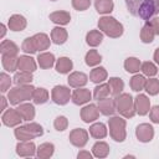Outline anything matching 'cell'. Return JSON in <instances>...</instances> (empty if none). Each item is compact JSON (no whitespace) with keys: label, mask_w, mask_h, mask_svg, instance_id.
<instances>
[{"label":"cell","mask_w":159,"mask_h":159,"mask_svg":"<svg viewBox=\"0 0 159 159\" xmlns=\"http://www.w3.org/2000/svg\"><path fill=\"white\" fill-rule=\"evenodd\" d=\"M128 11L142 20H150L159 14V0H125Z\"/></svg>","instance_id":"obj_1"},{"label":"cell","mask_w":159,"mask_h":159,"mask_svg":"<svg viewBox=\"0 0 159 159\" xmlns=\"http://www.w3.org/2000/svg\"><path fill=\"white\" fill-rule=\"evenodd\" d=\"M35 87L30 83V84H20L17 87L11 88L7 92V99L10 102V104L12 106H17L25 101H29L32 98Z\"/></svg>","instance_id":"obj_2"},{"label":"cell","mask_w":159,"mask_h":159,"mask_svg":"<svg viewBox=\"0 0 159 159\" xmlns=\"http://www.w3.org/2000/svg\"><path fill=\"white\" fill-rule=\"evenodd\" d=\"M98 29L112 39H117L123 34V25L112 16H102L98 20Z\"/></svg>","instance_id":"obj_3"},{"label":"cell","mask_w":159,"mask_h":159,"mask_svg":"<svg viewBox=\"0 0 159 159\" xmlns=\"http://www.w3.org/2000/svg\"><path fill=\"white\" fill-rule=\"evenodd\" d=\"M114 101H116V109L124 118H132L137 113L134 101L129 93H120V94L116 96Z\"/></svg>","instance_id":"obj_4"},{"label":"cell","mask_w":159,"mask_h":159,"mask_svg":"<svg viewBox=\"0 0 159 159\" xmlns=\"http://www.w3.org/2000/svg\"><path fill=\"white\" fill-rule=\"evenodd\" d=\"M43 134V129L40 124L31 122L25 125H19L15 129V137L19 140H30L35 139L37 137H41Z\"/></svg>","instance_id":"obj_5"},{"label":"cell","mask_w":159,"mask_h":159,"mask_svg":"<svg viewBox=\"0 0 159 159\" xmlns=\"http://www.w3.org/2000/svg\"><path fill=\"white\" fill-rule=\"evenodd\" d=\"M109 135L116 142H123L127 137L125 132V120L120 117H112L108 120Z\"/></svg>","instance_id":"obj_6"},{"label":"cell","mask_w":159,"mask_h":159,"mask_svg":"<svg viewBox=\"0 0 159 159\" xmlns=\"http://www.w3.org/2000/svg\"><path fill=\"white\" fill-rule=\"evenodd\" d=\"M71 91L68 87L66 86H55L52 88V92H51V98L52 101L56 103V104H60V106H63L66 103H68L70 98H71Z\"/></svg>","instance_id":"obj_7"},{"label":"cell","mask_w":159,"mask_h":159,"mask_svg":"<svg viewBox=\"0 0 159 159\" xmlns=\"http://www.w3.org/2000/svg\"><path fill=\"white\" fill-rule=\"evenodd\" d=\"M68 138H70V142L72 145H75L77 148H83L88 142V133L86 129L76 128L70 133Z\"/></svg>","instance_id":"obj_8"},{"label":"cell","mask_w":159,"mask_h":159,"mask_svg":"<svg viewBox=\"0 0 159 159\" xmlns=\"http://www.w3.org/2000/svg\"><path fill=\"white\" fill-rule=\"evenodd\" d=\"M135 135L138 138L139 142L142 143H148L153 139L154 137V128L148 124V123H142L137 127L135 129Z\"/></svg>","instance_id":"obj_9"},{"label":"cell","mask_w":159,"mask_h":159,"mask_svg":"<svg viewBox=\"0 0 159 159\" xmlns=\"http://www.w3.org/2000/svg\"><path fill=\"white\" fill-rule=\"evenodd\" d=\"M1 120L2 123L6 125V127H16L21 123L22 120V117L20 116L19 111L17 109H7L2 113V117H1Z\"/></svg>","instance_id":"obj_10"},{"label":"cell","mask_w":159,"mask_h":159,"mask_svg":"<svg viewBox=\"0 0 159 159\" xmlns=\"http://www.w3.org/2000/svg\"><path fill=\"white\" fill-rule=\"evenodd\" d=\"M99 117V109L96 104H88L81 109V119L84 123L94 122Z\"/></svg>","instance_id":"obj_11"},{"label":"cell","mask_w":159,"mask_h":159,"mask_svg":"<svg viewBox=\"0 0 159 159\" xmlns=\"http://www.w3.org/2000/svg\"><path fill=\"white\" fill-rule=\"evenodd\" d=\"M36 150L35 144L30 140H20L16 145V153L20 157H34Z\"/></svg>","instance_id":"obj_12"},{"label":"cell","mask_w":159,"mask_h":159,"mask_svg":"<svg viewBox=\"0 0 159 159\" xmlns=\"http://www.w3.org/2000/svg\"><path fill=\"white\" fill-rule=\"evenodd\" d=\"M91 97H92V94H91L89 89L80 87V88H77V89H75V91L72 92L71 99H72V102H73L75 104L81 106V104H84V103L89 102Z\"/></svg>","instance_id":"obj_13"},{"label":"cell","mask_w":159,"mask_h":159,"mask_svg":"<svg viewBox=\"0 0 159 159\" xmlns=\"http://www.w3.org/2000/svg\"><path fill=\"white\" fill-rule=\"evenodd\" d=\"M134 106L139 116H145L150 109V101L145 94H138L134 99Z\"/></svg>","instance_id":"obj_14"},{"label":"cell","mask_w":159,"mask_h":159,"mask_svg":"<svg viewBox=\"0 0 159 159\" xmlns=\"http://www.w3.org/2000/svg\"><path fill=\"white\" fill-rule=\"evenodd\" d=\"M26 25H27L26 19L22 15H19V14H15V15L10 16V19L7 21V26L11 31H22V30H25Z\"/></svg>","instance_id":"obj_15"},{"label":"cell","mask_w":159,"mask_h":159,"mask_svg":"<svg viewBox=\"0 0 159 159\" xmlns=\"http://www.w3.org/2000/svg\"><path fill=\"white\" fill-rule=\"evenodd\" d=\"M67 81H68V84H70L71 87H73V88H80V87L86 86V83H87V81H88V77H87V75H84L83 72H72V73L68 76Z\"/></svg>","instance_id":"obj_16"},{"label":"cell","mask_w":159,"mask_h":159,"mask_svg":"<svg viewBox=\"0 0 159 159\" xmlns=\"http://www.w3.org/2000/svg\"><path fill=\"white\" fill-rule=\"evenodd\" d=\"M98 109L103 116H112L117 109H116V101L112 98H104L98 101Z\"/></svg>","instance_id":"obj_17"},{"label":"cell","mask_w":159,"mask_h":159,"mask_svg":"<svg viewBox=\"0 0 159 159\" xmlns=\"http://www.w3.org/2000/svg\"><path fill=\"white\" fill-rule=\"evenodd\" d=\"M17 70L20 71H27V72H34L36 70V62L32 57L30 56H20L19 57V65Z\"/></svg>","instance_id":"obj_18"},{"label":"cell","mask_w":159,"mask_h":159,"mask_svg":"<svg viewBox=\"0 0 159 159\" xmlns=\"http://www.w3.org/2000/svg\"><path fill=\"white\" fill-rule=\"evenodd\" d=\"M16 109L19 111L20 116L22 117V120L30 122V120H32L35 118V108L30 103H20Z\"/></svg>","instance_id":"obj_19"},{"label":"cell","mask_w":159,"mask_h":159,"mask_svg":"<svg viewBox=\"0 0 159 159\" xmlns=\"http://www.w3.org/2000/svg\"><path fill=\"white\" fill-rule=\"evenodd\" d=\"M67 37H68V34L67 31L63 29V27H53L52 31H51V40L53 43L56 45H62L67 41Z\"/></svg>","instance_id":"obj_20"},{"label":"cell","mask_w":159,"mask_h":159,"mask_svg":"<svg viewBox=\"0 0 159 159\" xmlns=\"http://www.w3.org/2000/svg\"><path fill=\"white\" fill-rule=\"evenodd\" d=\"M37 63L41 68L43 70H47V68H51L55 63V56L53 53L51 52H42L37 56Z\"/></svg>","instance_id":"obj_21"},{"label":"cell","mask_w":159,"mask_h":159,"mask_svg":"<svg viewBox=\"0 0 159 159\" xmlns=\"http://www.w3.org/2000/svg\"><path fill=\"white\" fill-rule=\"evenodd\" d=\"M50 20L57 25H67L71 21V15L67 11H55L50 14Z\"/></svg>","instance_id":"obj_22"},{"label":"cell","mask_w":159,"mask_h":159,"mask_svg":"<svg viewBox=\"0 0 159 159\" xmlns=\"http://www.w3.org/2000/svg\"><path fill=\"white\" fill-rule=\"evenodd\" d=\"M32 39H34V42H35L36 48L39 51H43V50H47L50 47V43H51L50 37L46 34H43V32H40V34L34 35Z\"/></svg>","instance_id":"obj_23"},{"label":"cell","mask_w":159,"mask_h":159,"mask_svg":"<svg viewBox=\"0 0 159 159\" xmlns=\"http://www.w3.org/2000/svg\"><path fill=\"white\" fill-rule=\"evenodd\" d=\"M1 62H2L4 70H6L7 72H15V71L17 70L19 57H16V56H10V55H2Z\"/></svg>","instance_id":"obj_24"},{"label":"cell","mask_w":159,"mask_h":159,"mask_svg":"<svg viewBox=\"0 0 159 159\" xmlns=\"http://www.w3.org/2000/svg\"><path fill=\"white\" fill-rule=\"evenodd\" d=\"M53 152H55V145L52 143H42L39 145L36 150V155L40 159H47L53 155Z\"/></svg>","instance_id":"obj_25"},{"label":"cell","mask_w":159,"mask_h":159,"mask_svg":"<svg viewBox=\"0 0 159 159\" xmlns=\"http://www.w3.org/2000/svg\"><path fill=\"white\" fill-rule=\"evenodd\" d=\"M0 52L2 55H10V56H16L19 52V47L15 42L10 40H4L0 43Z\"/></svg>","instance_id":"obj_26"},{"label":"cell","mask_w":159,"mask_h":159,"mask_svg":"<svg viewBox=\"0 0 159 159\" xmlns=\"http://www.w3.org/2000/svg\"><path fill=\"white\" fill-rule=\"evenodd\" d=\"M92 153L96 158H106L109 154V145L106 142H97L92 147Z\"/></svg>","instance_id":"obj_27"},{"label":"cell","mask_w":159,"mask_h":159,"mask_svg":"<svg viewBox=\"0 0 159 159\" xmlns=\"http://www.w3.org/2000/svg\"><path fill=\"white\" fill-rule=\"evenodd\" d=\"M102 40H103V34L99 30H91L86 35V42L92 47L98 46L102 42Z\"/></svg>","instance_id":"obj_28"},{"label":"cell","mask_w":159,"mask_h":159,"mask_svg":"<svg viewBox=\"0 0 159 159\" xmlns=\"http://www.w3.org/2000/svg\"><path fill=\"white\" fill-rule=\"evenodd\" d=\"M73 67V62L68 57H60L56 62V71L58 73H68Z\"/></svg>","instance_id":"obj_29"},{"label":"cell","mask_w":159,"mask_h":159,"mask_svg":"<svg viewBox=\"0 0 159 159\" xmlns=\"http://www.w3.org/2000/svg\"><path fill=\"white\" fill-rule=\"evenodd\" d=\"M154 36H155V32H154L153 27L150 26V24L147 21L145 25L140 30V40L144 43H150L154 40Z\"/></svg>","instance_id":"obj_30"},{"label":"cell","mask_w":159,"mask_h":159,"mask_svg":"<svg viewBox=\"0 0 159 159\" xmlns=\"http://www.w3.org/2000/svg\"><path fill=\"white\" fill-rule=\"evenodd\" d=\"M106 78H107V71L104 67H101V66L93 68L89 73V80L93 83H102Z\"/></svg>","instance_id":"obj_31"},{"label":"cell","mask_w":159,"mask_h":159,"mask_svg":"<svg viewBox=\"0 0 159 159\" xmlns=\"http://www.w3.org/2000/svg\"><path fill=\"white\" fill-rule=\"evenodd\" d=\"M14 82L17 86H20V84H30L32 82V72H27V71L15 72V75H14Z\"/></svg>","instance_id":"obj_32"},{"label":"cell","mask_w":159,"mask_h":159,"mask_svg":"<svg viewBox=\"0 0 159 159\" xmlns=\"http://www.w3.org/2000/svg\"><path fill=\"white\" fill-rule=\"evenodd\" d=\"M89 134L96 139H103L107 135V128L103 123H94L89 127Z\"/></svg>","instance_id":"obj_33"},{"label":"cell","mask_w":159,"mask_h":159,"mask_svg":"<svg viewBox=\"0 0 159 159\" xmlns=\"http://www.w3.org/2000/svg\"><path fill=\"white\" fill-rule=\"evenodd\" d=\"M108 84L111 88V94H113V96L120 94L124 88V82L119 77H111L108 81Z\"/></svg>","instance_id":"obj_34"},{"label":"cell","mask_w":159,"mask_h":159,"mask_svg":"<svg viewBox=\"0 0 159 159\" xmlns=\"http://www.w3.org/2000/svg\"><path fill=\"white\" fill-rule=\"evenodd\" d=\"M111 93V88H109V84L108 83H101L99 86H97L93 91V98L96 101H101V99H104L109 96Z\"/></svg>","instance_id":"obj_35"},{"label":"cell","mask_w":159,"mask_h":159,"mask_svg":"<svg viewBox=\"0 0 159 159\" xmlns=\"http://www.w3.org/2000/svg\"><path fill=\"white\" fill-rule=\"evenodd\" d=\"M94 7L99 14H109L113 10L114 4L112 0H96Z\"/></svg>","instance_id":"obj_36"},{"label":"cell","mask_w":159,"mask_h":159,"mask_svg":"<svg viewBox=\"0 0 159 159\" xmlns=\"http://www.w3.org/2000/svg\"><path fill=\"white\" fill-rule=\"evenodd\" d=\"M145 82H147V80H145L144 76H142V75H134V76L130 78L129 84H130V88H132L134 92H140L142 89H144Z\"/></svg>","instance_id":"obj_37"},{"label":"cell","mask_w":159,"mask_h":159,"mask_svg":"<svg viewBox=\"0 0 159 159\" xmlns=\"http://www.w3.org/2000/svg\"><path fill=\"white\" fill-rule=\"evenodd\" d=\"M84 61H86V65L92 67V66H97L101 63L102 61V56L98 53L97 50H89L87 53H86V57H84Z\"/></svg>","instance_id":"obj_38"},{"label":"cell","mask_w":159,"mask_h":159,"mask_svg":"<svg viewBox=\"0 0 159 159\" xmlns=\"http://www.w3.org/2000/svg\"><path fill=\"white\" fill-rule=\"evenodd\" d=\"M140 66H142V62L137 57H128L124 61V68L129 73H137L140 70Z\"/></svg>","instance_id":"obj_39"},{"label":"cell","mask_w":159,"mask_h":159,"mask_svg":"<svg viewBox=\"0 0 159 159\" xmlns=\"http://www.w3.org/2000/svg\"><path fill=\"white\" fill-rule=\"evenodd\" d=\"M32 101L36 104H43L48 101V92L45 88H35L32 94Z\"/></svg>","instance_id":"obj_40"},{"label":"cell","mask_w":159,"mask_h":159,"mask_svg":"<svg viewBox=\"0 0 159 159\" xmlns=\"http://www.w3.org/2000/svg\"><path fill=\"white\" fill-rule=\"evenodd\" d=\"M140 71L143 72L144 76H148V77H153L158 73V68L157 66L153 63V62H149V61H145L142 63L140 66Z\"/></svg>","instance_id":"obj_41"},{"label":"cell","mask_w":159,"mask_h":159,"mask_svg":"<svg viewBox=\"0 0 159 159\" xmlns=\"http://www.w3.org/2000/svg\"><path fill=\"white\" fill-rule=\"evenodd\" d=\"M144 89H145L150 96L158 94V93H159V80H157V78H149V80H147Z\"/></svg>","instance_id":"obj_42"},{"label":"cell","mask_w":159,"mask_h":159,"mask_svg":"<svg viewBox=\"0 0 159 159\" xmlns=\"http://www.w3.org/2000/svg\"><path fill=\"white\" fill-rule=\"evenodd\" d=\"M21 50L25 53H35L37 51V48H36V45L34 42V39L32 37L25 39L24 42H22V45H21Z\"/></svg>","instance_id":"obj_43"},{"label":"cell","mask_w":159,"mask_h":159,"mask_svg":"<svg viewBox=\"0 0 159 159\" xmlns=\"http://www.w3.org/2000/svg\"><path fill=\"white\" fill-rule=\"evenodd\" d=\"M11 86V78L7 73L2 72L0 73V91L1 92H6Z\"/></svg>","instance_id":"obj_44"},{"label":"cell","mask_w":159,"mask_h":159,"mask_svg":"<svg viewBox=\"0 0 159 159\" xmlns=\"http://www.w3.org/2000/svg\"><path fill=\"white\" fill-rule=\"evenodd\" d=\"M67 125H68V120H67V118H66L65 116H58V117L55 119V122H53V127H55V129L58 130V132L65 130V129L67 128Z\"/></svg>","instance_id":"obj_45"},{"label":"cell","mask_w":159,"mask_h":159,"mask_svg":"<svg viewBox=\"0 0 159 159\" xmlns=\"http://www.w3.org/2000/svg\"><path fill=\"white\" fill-rule=\"evenodd\" d=\"M72 6L77 11H84L91 6V0H72Z\"/></svg>","instance_id":"obj_46"},{"label":"cell","mask_w":159,"mask_h":159,"mask_svg":"<svg viewBox=\"0 0 159 159\" xmlns=\"http://www.w3.org/2000/svg\"><path fill=\"white\" fill-rule=\"evenodd\" d=\"M149 118L153 123L159 124V106H154L149 112Z\"/></svg>","instance_id":"obj_47"},{"label":"cell","mask_w":159,"mask_h":159,"mask_svg":"<svg viewBox=\"0 0 159 159\" xmlns=\"http://www.w3.org/2000/svg\"><path fill=\"white\" fill-rule=\"evenodd\" d=\"M148 22L153 27L155 35H159V17H152L150 20H148Z\"/></svg>","instance_id":"obj_48"},{"label":"cell","mask_w":159,"mask_h":159,"mask_svg":"<svg viewBox=\"0 0 159 159\" xmlns=\"http://www.w3.org/2000/svg\"><path fill=\"white\" fill-rule=\"evenodd\" d=\"M78 159H82V158H86V159H91L92 158V154L89 153V152H86V150H82V152H80L78 153Z\"/></svg>","instance_id":"obj_49"},{"label":"cell","mask_w":159,"mask_h":159,"mask_svg":"<svg viewBox=\"0 0 159 159\" xmlns=\"http://www.w3.org/2000/svg\"><path fill=\"white\" fill-rule=\"evenodd\" d=\"M0 99H1V109L0 111H4V109H6V98L1 97Z\"/></svg>","instance_id":"obj_50"},{"label":"cell","mask_w":159,"mask_h":159,"mask_svg":"<svg viewBox=\"0 0 159 159\" xmlns=\"http://www.w3.org/2000/svg\"><path fill=\"white\" fill-rule=\"evenodd\" d=\"M154 60H155V62L159 65V47L155 50V52H154Z\"/></svg>","instance_id":"obj_51"},{"label":"cell","mask_w":159,"mask_h":159,"mask_svg":"<svg viewBox=\"0 0 159 159\" xmlns=\"http://www.w3.org/2000/svg\"><path fill=\"white\" fill-rule=\"evenodd\" d=\"M5 32H6V27H5L4 24H1V34H0V37H1V39L5 36Z\"/></svg>","instance_id":"obj_52"},{"label":"cell","mask_w":159,"mask_h":159,"mask_svg":"<svg viewBox=\"0 0 159 159\" xmlns=\"http://www.w3.org/2000/svg\"><path fill=\"white\" fill-rule=\"evenodd\" d=\"M50 1H56V0H50Z\"/></svg>","instance_id":"obj_53"}]
</instances>
